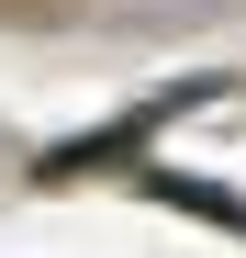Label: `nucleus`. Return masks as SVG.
Returning a JSON list of instances; mask_svg holds the SVG:
<instances>
[{
  "label": "nucleus",
  "instance_id": "nucleus-1",
  "mask_svg": "<svg viewBox=\"0 0 246 258\" xmlns=\"http://www.w3.org/2000/svg\"><path fill=\"white\" fill-rule=\"evenodd\" d=\"M146 191H157V202H179V213H201V225H235V236H246V202H235V191H213V180H179V168H157Z\"/></svg>",
  "mask_w": 246,
  "mask_h": 258
}]
</instances>
